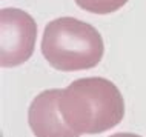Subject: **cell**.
Listing matches in <instances>:
<instances>
[{
    "mask_svg": "<svg viewBox=\"0 0 146 137\" xmlns=\"http://www.w3.org/2000/svg\"><path fill=\"white\" fill-rule=\"evenodd\" d=\"M105 53L103 39L92 25L74 17H60L45 26L42 54L58 71L96 68Z\"/></svg>",
    "mask_w": 146,
    "mask_h": 137,
    "instance_id": "7a4b0ae2",
    "label": "cell"
},
{
    "mask_svg": "<svg viewBox=\"0 0 146 137\" xmlns=\"http://www.w3.org/2000/svg\"><path fill=\"white\" fill-rule=\"evenodd\" d=\"M37 25L28 13L19 8L0 11V65L14 68L33 56Z\"/></svg>",
    "mask_w": 146,
    "mask_h": 137,
    "instance_id": "3957f363",
    "label": "cell"
},
{
    "mask_svg": "<svg viewBox=\"0 0 146 137\" xmlns=\"http://www.w3.org/2000/svg\"><path fill=\"white\" fill-rule=\"evenodd\" d=\"M62 89H46L31 102L28 122L35 137H80L65 122L58 102Z\"/></svg>",
    "mask_w": 146,
    "mask_h": 137,
    "instance_id": "277c9868",
    "label": "cell"
},
{
    "mask_svg": "<svg viewBox=\"0 0 146 137\" xmlns=\"http://www.w3.org/2000/svg\"><path fill=\"white\" fill-rule=\"evenodd\" d=\"M58 108L78 134H100L123 120L125 100L112 82L102 77L77 79L62 89Z\"/></svg>",
    "mask_w": 146,
    "mask_h": 137,
    "instance_id": "6da1fadb",
    "label": "cell"
},
{
    "mask_svg": "<svg viewBox=\"0 0 146 137\" xmlns=\"http://www.w3.org/2000/svg\"><path fill=\"white\" fill-rule=\"evenodd\" d=\"M77 6L92 14H111L123 8L128 0H76Z\"/></svg>",
    "mask_w": 146,
    "mask_h": 137,
    "instance_id": "5b68a950",
    "label": "cell"
},
{
    "mask_svg": "<svg viewBox=\"0 0 146 137\" xmlns=\"http://www.w3.org/2000/svg\"><path fill=\"white\" fill-rule=\"evenodd\" d=\"M109 137H141L139 134H132V132H118V134L109 136Z\"/></svg>",
    "mask_w": 146,
    "mask_h": 137,
    "instance_id": "8992f818",
    "label": "cell"
}]
</instances>
